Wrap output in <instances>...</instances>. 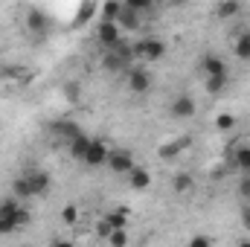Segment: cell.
<instances>
[{
    "instance_id": "1",
    "label": "cell",
    "mask_w": 250,
    "mask_h": 247,
    "mask_svg": "<svg viewBox=\"0 0 250 247\" xmlns=\"http://www.w3.org/2000/svg\"><path fill=\"white\" fill-rule=\"evenodd\" d=\"M0 218H9V221H15L18 227H26V224L32 221V212H29L15 195H6V198H0Z\"/></svg>"
},
{
    "instance_id": "2",
    "label": "cell",
    "mask_w": 250,
    "mask_h": 247,
    "mask_svg": "<svg viewBox=\"0 0 250 247\" xmlns=\"http://www.w3.org/2000/svg\"><path fill=\"white\" fill-rule=\"evenodd\" d=\"M125 84H128V90H131L134 96H146V93L151 90V84H154V79H151V70H148V67H140V64H134V67L125 73Z\"/></svg>"
},
{
    "instance_id": "3",
    "label": "cell",
    "mask_w": 250,
    "mask_h": 247,
    "mask_svg": "<svg viewBox=\"0 0 250 247\" xmlns=\"http://www.w3.org/2000/svg\"><path fill=\"white\" fill-rule=\"evenodd\" d=\"M163 56H166V44L160 38H154V35H148V38H143V41L134 44V59H143L146 64L160 62Z\"/></svg>"
},
{
    "instance_id": "4",
    "label": "cell",
    "mask_w": 250,
    "mask_h": 247,
    "mask_svg": "<svg viewBox=\"0 0 250 247\" xmlns=\"http://www.w3.org/2000/svg\"><path fill=\"white\" fill-rule=\"evenodd\" d=\"M23 181H26V186H29L32 198H41V195H47V192H50V186H53L50 172H47V169H41V166H32V169H26V172H23Z\"/></svg>"
},
{
    "instance_id": "5",
    "label": "cell",
    "mask_w": 250,
    "mask_h": 247,
    "mask_svg": "<svg viewBox=\"0 0 250 247\" xmlns=\"http://www.w3.org/2000/svg\"><path fill=\"white\" fill-rule=\"evenodd\" d=\"M108 157H111L108 143L99 140V137H93V140H90V148H87V154H84V166H87V169H102V166H108Z\"/></svg>"
},
{
    "instance_id": "6",
    "label": "cell",
    "mask_w": 250,
    "mask_h": 247,
    "mask_svg": "<svg viewBox=\"0 0 250 247\" xmlns=\"http://www.w3.org/2000/svg\"><path fill=\"white\" fill-rule=\"evenodd\" d=\"M198 114V102L189 96V93H178L172 102H169V117L172 120H192Z\"/></svg>"
},
{
    "instance_id": "7",
    "label": "cell",
    "mask_w": 250,
    "mask_h": 247,
    "mask_svg": "<svg viewBox=\"0 0 250 247\" xmlns=\"http://www.w3.org/2000/svg\"><path fill=\"white\" fill-rule=\"evenodd\" d=\"M96 41L102 44V50H114V47L123 41V29H120L117 23L99 21V26H96Z\"/></svg>"
},
{
    "instance_id": "8",
    "label": "cell",
    "mask_w": 250,
    "mask_h": 247,
    "mask_svg": "<svg viewBox=\"0 0 250 247\" xmlns=\"http://www.w3.org/2000/svg\"><path fill=\"white\" fill-rule=\"evenodd\" d=\"M134 166H137V163H134V154H131L128 148H114L111 157H108V169H111L114 175H128Z\"/></svg>"
},
{
    "instance_id": "9",
    "label": "cell",
    "mask_w": 250,
    "mask_h": 247,
    "mask_svg": "<svg viewBox=\"0 0 250 247\" xmlns=\"http://www.w3.org/2000/svg\"><path fill=\"white\" fill-rule=\"evenodd\" d=\"M198 67L204 70V76H207V79H212V76H230V67H227V62H224L218 53H207V56L201 59Z\"/></svg>"
},
{
    "instance_id": "10",
    "label": "cell",
    "mask_w": 250,
    "mask_h": 247,
    "mask_svg": "<svg viewBox=\"0 0 250 247\" xmlns=\"http://www.w3.org/2000/svg\"><path fill=\"white\" fill-rule=\"evenodd\" d=\"M50 131H53L56 140H62V143H70L73 137L82 134V128L76 123H70V120H56V123H50Z\"/></svg>"
},
{
    "instance_id": "11",
    "label": "cell",
    "mask_w": 250,
    "mask_h": 247,
    "mask_svg": "<svg viewBox=\"0 0 250 247\" xmlns=\"http://www.w3.org/2000/svg\"><path fill=\"white\" fill-rule=\"evenodd\" d=\"M47 26H50V18H47L41 9H29V12H26V29H29L32 35L41 38V35L47 32Z\"/></svg>"
},
{
    "instance_id": "12",
    "label": "cell",
    "mask_w": 250,
    "mask_h": 247,
    "mask_svg": "<svg viewBox=\"0 0 250 247\" xmlns=\"http://www.w3.org/2000/svg\"><path fill=\"white\" fill-rule=\"evenodd\" d=\"M90 140H93V137H87L84 131H82L79 137H73V140L67 143L70 157H73V160H79V163H84V154H87V148H90Z\"/></svg>"
},
{
    "instance_id": "13",
    "label": "cell",
    "mask_w": 250,
    "mask_h": 247,
    "mask_svg": "<svg viewBox=\"0 0 250 247\" xmlns=\"http://www.w3.org/2000/svg\"><path fill=\"white\" fill-rule=\"evenodd\" d=\"M125 178H128V186H131V189H137V192H146V189L151 186V172H148V169H143V166H134Z\"/></svg>"
},
{
    "instance_id": "14",
    "label": "cell",
    "mask_w": 250,
    "mask_h": 247,
    "mask_svg": "<svg viewBox=\"0 0 250 247\" xmlns=\"http://www.w3.org/2000/svg\"><path fill=\"white\" fill-rule=\"evenodd\" d=\"M187 145H189V137H178V140H172V143H163V145L157 148V157H160V160H175Z\"/></svg>"
},
{
    "instance_id": "15",
    "label": "cell",
    "mask_w": 250,
    "mask_h": 247,
    "mask_svg": "<svg viewBox=\"0 0 250 247\" xmlns=\"http://www.w3.org/2000/svg\"><path fill=\"white\" fill-rule=\"evenodd\" d=\"M192 189H195V175L178 172V175L172 178V192H175V195H189Z\"/></svg>"
},
{
    "instance_id": "16",
    "label": "cell",
    "mask_w": 250,
    "mask_h": 247,
    "mask_svg": "<svg viewBox=\"0 0 250 247\" xmlns=\"http://www.w3.org/2000/svg\"><path fill=\"white\" fill-rule=\"evenodd\" d=\"M102 70H108V73H128L131 67H128L114 50H105V56H102Z\"/></svg>"
},
{
    "instance_id": "17",
    "label": "cell",
    "mask_w": 250,
    "mask_h": 247,
    "mask_svg": "<svg viewBox=\"0 0 250 247\" xmlns=\"http://www.w3.org/2000/svg\"><path fill=\"white\" fill-rule=\"evenodd\" d=\"M239 15H242V3H236V0H224V3L215 6L218 21H230V18H239Z\"/></svg>"
},
{
    "instance_id": "18",
    "label": "cell",
    "mask_w": 250,
    "mask_h": 247,
    "mask_svg": "<svg viewBox=\"0 0 250 247\" xmlns=\"http://www.w3.org/2000/svg\"><path fill=\"white\" fill-rule=\"evenodd\" d=\"M233 53H236V59L250 62V29H242V32H239V38H236V44H233Z\"/></svg>"
},
{
    "instance_id": "19",
    "label": "cell",
    "mask_w": 250,
    "mask_h": 247,
    "mask_svg": "<svg viewBox=\"0 0 250 247\" xmlns=\"http://www.w3.org/2000/svg\"><path fill=\"white\" fill-rule=\"evenodd\" d=\"M96 15H99V6H96V3H90V0H87V3H82V6L76 9V26H84V23H87V21H93Z\"/></svg>"
},
{
    "instance_id": "20",
    "label": "cell",
    "mask_w": 250,
    "mask_h": 247,
    "mask_svg": "<svg viewBox=\"0 0 250 247\" xmlns=\"http://www.w3.org/2000/svg\"><path fill=\"white\" fill-rule=\"evenodd\" d=\"M105 218H108V224H111L114 230H128V209H125V206H114Z\"/></svg>"
},
{
    "instance_id": "21",
    "label": "cell",
    "mask_w": 250,
    "mask_h": 247,
    "mask_svg": "<svg viewBox=\"0 0 250 247\" xmlns=\"http://www.w3.org/2000/svg\"><path fill=\"white\" fill-rule=\"evenodd\" d=\"M117 26H120V29H137V26H140V15H134V12L123 3V9H120V15H117Z\"/></svg>"
},
{
    "instance_id": "22",
    "label": "cell",
    "mask_w": 250,
    "mask_h": 247,
    "mask_svg": "<svg viewBox=\"0 0 250 247\" xmlns=\"http://www.w3.org/2000/svg\"><path fill=\"white\" fill-rule=\"evenodd\" d=\"M120 9H123V3L111 0V3H102V6H99V15H102V21H105V23H117Z\"/></svg>"
},
{
    "instance_id": "23",
    "label": "cell",
    "mask_w": 250,
    "mask_h": 247,
    "mask_svg": "<svg viewBox=\"0 0 250 247\" xmlns=\"http://www.w3.org/2000/svg\"><path fill=\"white\" fill-rule=\"evenodd\" d=\"M233 163L245 172V175H250V145H239L236 148V154H233Z\"/></svg>"
},
{
    "instance_id": "24",
    "label": "cell",
    "mask_w": 250,
    "mask_h": 247,
    "mask_svg": "<svg viewBox=\"0 0 250 247\" xmlns=\"http://www.w3.org/2000/svg\"><path fill=\"white\" fill-rule=\"evenodd\" d=\"M227 79H230V76H212V79H207V82H204L207 93H209V96H218V93H224V87H227Z\"/></svg>"
},
{
    "instance_id": "25",
    "label": "cell",
    "mask_w": 250,
    "mask_h": 247,
    "mask_svg": "<svg viewBox=\"0 0 250 247\" xmlns=\"http://www.w3.org/2000/svg\"><path fill=\"white\" fill-rule=\"evenodd\" d=\"M12 195H15L18 201H23V198H32V192H29V186H26V181H23V175L12 181Z\"/></svg>"
},
{
    "instance_id": "26",
    "label": "cell",
    "mask_w": 250,
    "mask_h": 247,
    "mask_svg": "<svg viewBox=\"0 0 250 247\" xmlns=\"http://www.w3.org/2000/svg\"><path fill=\"white\" fill-rule=\"evenodd\" d=\"M3 76H6V79H21V82H29V70H26V67H21V64L3 67Z\"/></svg>"
},
{
    "instance_id": "27",
    "label": "cell",
    "mask_w": 250,
    "mask_h": 247,
    "mask_svg": "<svg viewBox=\"0 0 250 247\" xmlns=\"http://www.w3.org/2000/svg\"><path fill=\"white\" fill-rule=\"evenodd\" d=\"M125 6H128L134 15H143V12H151V9H154L151 0H125Z\"/></svg>"
},
{
    "instance_id": "28",
    "label": "cell",
    "mask_w": 250,
    "mask_h": 247,
    "mask_svg": "<svg viewBox=\"0 0 250 247\" xmlns=\"http://www.w3.org/2000/svg\"><path fill=\"white\" fill-rule=\"evenodd\" d=\"M215 128H218V131H233V128H236V117L227 114V111L218 114V117H215Z\"/></svg>"
},
{
    "instance_id": "29",
    "label": "cell",
    "mask_w": 250,
    "mask_h": 247,
    "mask_svg": "<svg viewBox=\"0 0 250 247\" xmlns=\"http://www.w3.org/2000/svg\"><path fill=\"white\" fill-rule=\"evenodd\" d=\"M62 221L64 224H76L79 221V206L76 204H64L62 206Z\"/></svg>"
},
{
    "instance_id": "30",
    "label": "cell",
    "mask_w": 250,
    "mask_h": 247,
    "mask_svg": "<svg viewBox=\"0 0 250 247\" xmlns=\"http://www.w3.org/2000/svg\"><path fill=\"white\" fill-rule=\"evenodd\" d=\"M64 96H67V102H79L82 99V84L79 82H67L64 84Z\"/></svg>"
},
{
    "instance_id": "31",
    "label": "cell",
    "mask_w": 250,
    "mask_h": 247,
    "mask_svg": "<svg viewBox=\"0 0 250 247\" xmlns=\"http://www.w3.org/2000/svg\"><path fill=\"white\" fill-rule=\"evenodd\" d=\"M128 242H131V239H128V230H114L111 239H108L111 247H128Z\"/></svg>"
},
{
    "instance_id": "32",
    "label": "cell",
    "mask_w": 250,
    "mask_h": 247,
    "mask_svg": "<svg viewBox=\"0 0 250 247\" xmlns=\"http://www.w3.org/2000/svg\"><path fill=\"white\" fill-rule=\"evenodd\" d=\"M111 233H114V227L108 224V218H99V221H96V236L108 242V239H111Z\"/></svg>"
},
{
    "instance_id": "33",
    "label": "cell",
    "mask_w": 250,
    "mask_h": 247,
    "mask_svg": "<svg viewBox=\"0 0 250 247\" xmlns=\"http://www.w3.org/2000/svg\"><path fill=\"white\" fill-rule=\"evenodd\" d=\"M187 247H212V239H209V236H204V233H195V236L189 239Z\"/></svg>"
},
{
    "instance_id": "34",
    "label": "cell",
    "mask_w": 250,
    "mask_h": 247,
    "mask_svg": "<svg viewBox=\"0 0 250 247\" xmlns=\"http://www.w3.org/2000/svg\"><path fill=\"white\" fill-rule=\"evenodd\" d=\"M21 227L15 224V221H9V218H0V236H12V233H18Z\"/></svg>"
},
{
    "instance_id": "35",
    "label": "cell",
    "mask_w": 250,
    "mask_h": 247,
    "mask_svg": "<svg viewBox=\"0 0 250 247\" xmlns=\"http://www.w3.org/2000/svg\"><path fill=\"white\" fill-rule=\"evenodd\" d=\"M239 198H242V201H250V175H245V178L239 181Z\"/></svg>"
},
{
    "instance_id": "36",
    "label": "cell",
    "mask_w": 250,
    "mask_h": 247,
    "mask_svg": "<svg viewBox=\"0 0 250 247\" xmlns=\"http://www.w3.org/2000/svg\"><path fill=\"white\" fill-rule=\"evenodd\" d=\"M239 218H242V227L250 233V204H242V209H239Z\"/></svg>"
},
{
    "instance_id": "37",
    "label": "cell",
    "mask_w": 250,
    "mask_h": 247,
    "mask_svg": "<svg viewBox=\"0 0 250 247\" xmlns=\"http://www.w3.org/2000/svg\"><path fill=\"white\" fill-rule=\"evenodd\" d=\"M50 247H76V245H73V242H67V239H53Z\"/></svg>"
},
{
    "instance_id": "38",
    "label": "cell",
    "mask_w": 250,
    "mask_h": 247,
    "mask_svg": "<svg viewBox=\"0 0 250 247\" xmlns=\"http://www.w3.org/2000/svg\"><path fill=\"white\" fill-rule=\"evenodd\" d=\"M236 247H250V239H242V242H239Z\"/></svg>"
}]
</instances>
